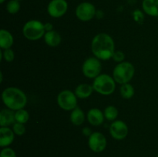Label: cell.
I'll return each instance as SVG.
<instances>
[{
    "label": "cell",
    "instance_id": "34",
    "mask_svg": "<svg viewBox=\"0 0 158 157\" xmlns=\"http://www.w3.org/2000/svg\"><path fill=\"white\" fill-rule=\"evenodd\" d=\"M157 157H158V153H157Z\"/></svg>",
    "mask_w": 158,
    "mask_h": 157
},
{
    "label": "cell",
    "instance_id": "12",
    "mask_svg": "<svg viewBox=\"0 0 158 157\" xmlns=\"http://www.w3.org/2000/svg\"><path fill=\"white\" fill-rule=\"evenodd\" d=\"M86 119L90 125L94 126H98L103 124L105 117L104 114L100 109L97 108H92L88 111Z\"/></svg>",
    "mask_w": 158,
    "mask_h": 157
},
{
    "label": "cell",
    "instance_id": "20",
    "mask_svg": "<svg viewBox=\"0 0 158 157\" xmlns=\"http://www.w3.org/2000/svg\"><path fill=\"white\" fill-rule=\"evenodd\" d=\"M120 95L123 99H130L132 98L135 93V89L134 87L130 83H125L121 85L120 89Z\"/></svg>",
    "mask_w": 158,
    "mask_h": 157
},
{
    "label": "cell",
    "instance_id": "23",
    "mask_svg": "<svg viewBox=\"0 0 158 157\" xmlns=\"http://www.w3.org/2000/svg\"><path fill=\"white\" fill-rule=\"evenodd\" d=\"M20 2L18 0H9L6 4V11L9 14H16L20 10Z\"/></svg>",
    "mask_w": 158,
    "mask_h": 157
},
{
    "label": "cell",
    "instance_id": "22",
    "mask_svg": "<svg viewBox=\"0 0 158 157\" xmlns=\"http://www.w3.org/2000/svg\"><path fill=\"white\" fill-rule=\"evenodd\" d=\"M15 119L16 123L26 124L29 119V112L24 109L15 111Z\"/></svg>",
    "mask_w": 158,
    "mask_h": 157
},
{
    "label": "cell",
    "instance_id": "9",
    "mask_svg": "<svg viewBox=\"0 0 158 157\" xmlns=\"http://www.w3.org/2000/svg\"><path fill=\"white\" fill-rule=\"evenodd\" d=\"M68 8L66 0H51L47 6V12L52 18H60L66 13Z\"/></svg>",
    "mask_w": 158,
    "mask_h": 157
},
{
    "label": "cell",
    "instance_id": "3",
    "mask_svg": "<svg viewBox=\"0 0 158 157\" xmlns=\"http://www.w3.org/2000/svg\"><path fill=\"white\" fill-rule=\"evenodd\" d=\"M135 73V68L130 62L123 61L118 63L113 71V78L116 83L123 85L129 83Z\"/></svg>",
    "mask_w": 158,
    "mask_h": 157
},
{
    "label": "cell",
    "instance_id": "30",
    "mask_svg": "<svg viewBox=\"0 0 158 157\" xmlns=\"http://www.w3.org/2000/svg\"><path fill=\"white\" fill-rule=\"evenodd\" d=\"M44 27L46 32H49V31H52V29H53V25H52V23L46 22L44 24Z\"/></svg>",
    "mask_w": 158,
    "mask_h": 157
},
{
    "label": "cell",
    "instance_id": "31",
    "mask_svg": "<svg viewBox=\"0 0 158 157\" xmlns=\"http://www.w3.org/2000/svg\"><path fill=\"white\" fill-rule=\"evenodd\" d=\"M0 75H1V78H0V82L2 83V79H3V76H2V72H0Z\"/></svg>",
    "mask_w": 158,
    "mask_h": 157
},
{
    "label": "cell",
    "instance_id": "13",
    "mask_svg": "<svg viewBox=\"0 0 158 157\" xmlns=\"http://www.w3.org/2000/svg\"><path fill=\"white\" fill-rule=\"evenodd\" d=\"M15 135L12 129L9 127L0 128V146L2 148L8 147L14 141Z\"/></svg>",
    "mask_w": 158,
    "mask_h": 157
},
{
    "label": "cell",
    "instance_id": "10",
    "mask_svg": "<svg viewBox=\"0 0 158 157\" xmlns=\"http://www.w3.org/2000/svg\"><path fill=\"white\" fill-rule=\"evenodd\" d=\"M107 145L106 138L100 132H94L88 139V146L94 152H101L105 150Z\"/></svg>",
    "mask_w": 158,
    "mask_h": 157
},
{
    "label": "cell",
    "instance_id": "11",
    "mask_svg": "<svg viewBox=\"0 0 158 157\" xmlns=\"http://www.w3.org/2000/svg\"><path fill=\"white\" fill-rule=\"evenodd\" d=\"M111 136L117 140H123L127 136L129 129L126 123L122 120H115L112 122L109 127Z\"/></svg>",
    "mask_w": 158,
    "mask_h": 157
},
{
    "label": "cell",
    "instance_id": "18",
    "mask_svg": "<svg viewBox=\"0 0 158 157\" xmlns=\"http://www.w3.org/2000/svg\"><path fill=\"white\" fill-rule=\"evenodd\" d=\"M14 43V38L12 33L6 29L0 30V47L2 50L11 49Z\"/></svg>",
    "mask_w": 158,
    "mask_h": 157
},
{
    "label": "cell",
    "instance_id": "15",
    "mask_svg": "<svg viewBox=\"0 0 158 157\" xmlns=\"http://www.w3.org/2000/svg\"><path fill=\"white\" fill-rule=\"evenodd\" d=\"M142 9L150 16L158 17V0H143Z\"/></svg>",
    "mask_w": 158,
    "mask_h": 157
},
{
    "label": "cell",
    "instance_id": "4",
    "mask_svg": "<svg viewBox=\"0 0 158 157\" xmlns=\"http://www.w3.org/2000/svg\"><path fill=\"white\" fill-rule=\"evenodd\" d=\"M93 88L95 92L103 95L114 93L116 89V82L113 77L107 74H100L93 82Z\"/></svg>",
    "mask_w": 158,
    "mask_h": 157
},
{
    "label": "cell",
    "instance_id": "14",
    "mask_svg": "<svg viewBox=\"0 0 158 157\" xmlns=\"http://www.w3.org/2000/svg\"><path fill=\"white\" fill-rule=\"evenodd\" d=\"M15 123V111L9 109H3L0 112V126L1 127H9Z\"/></svg>",
    "mask_w": 158,
    "mask_h": 157
},
{
    "label": "cell",
    "instance_id": "19",
    "mask_svg": "<svg viewBox=\"0 0 158 157\" xmlns=\"http://www.w3.org/2000/svg\"><path fill=\"white\" fill-rule=\"evenodd\" d=\"M86 119V115L84 112L80 107H76L73 110L71 111L70 121L74 126H80L84 123Z\"/></svg>",
    "mask_w": 158,
    "mask_h": 157
},
{
    "label": "cell",
    "instance_id": "26",
    "mask_svg": "<svg viewBox=\"0 0 158 157\" xmlns=\"http://www.w3.org/2000/svg\"><path fill=\"white\" fill-rule=\"evenodd\" d=\"M0 157H16V153L12 148L5 147L0 152Z\"/></svg>",
    "mask_w": 158,
    "mask_h": 157
},
{
    "label": "cell",
    "instance_id": "7",
    "mask_svg": "<svg viewBox=\"0 0 158 157\" xmlns=\"http://www.w3.org/2000/svg\"><path fill=\"white\" fill-rule=\"evenodd\" d=\"M102 70V65L100 60L97 57H89L83 62L82 66V72L84 76L89 78H95L100 75Z\"/></svg>",
    "mask_w": 158,
    "mask_h": 157
},
{
    "label": "cell",
    "instance_id": "6",
    "mask_svg": "<svg viewBox=\"0 0 158 157\" xmlns=\"http://www.w3.org/2000/svg\"><path fill=\"white\" fill-rule=\"evenodd\" d=\"M57 103L62 109L72 111L77 107V97L75 92L69 89L61 91L57 95Z\"/></svg>",
    "mask_w": 158,
    "mask_h": 157
},
{
    "label": "cell",
    "instance_id": "2",
    "mask_svg": "<svg viewBox=\"0 0 158 157\" xmlns=\"http://www.w3.org/2000/svg\"><path fill=\"white\" fill-rule=\"evenodd\" d=\"M2 99L9 109L17 111L24 109L27 103V96L23 90L16 87H8L2 92Z\"/></svg>",
    "mask_w": 158,
    "mask_h": 157
},
{
    "label": "cell",
    "instance_id": "28",
    "mask_svg": "<svg viewBox=\"0 0 158 157\" xmlns=\"http://www.w3.org/2000/svg\"><path fill=\"white\" fill-rule=\"evenodd\" d=\"M134 18L136 22L138 23H141L143 19V15L140 10H135L134 12Z\"/></svg>",
    "mask_w": 158,
    "mask_h": 157
},
{
    "label": "cell",
    "instance_id": "21",
    "mask_svg": "<svg viewBox=\"0 0 158 157\" xmlns=\"http://www.w3.org/2000/svg\"><path fill=\"white\" fill-rule=\"evenodd\" d=\"M118 109L114 106H108L107 107L105 108L103 111L104 117L108 121L114 122L117 120V116H118Z\"/></svg>",
    "mask_w": 158,
    "mask_h": 157
},
{
    "label": "cell",
    "instance_id": "1",
    "mask_svg": "<svg viewBox=\"0 0 158 157\" xmlns=\"http://www.w3.org/2000/svg\"><path fill=\"white\" fill-rule=\"evenodd\" d=\"M91 51L94 56L100 60L107 61L110 58H112L115 52V43L110 35L99 33L93 38Z\"/></svg>",
    "mask_w": 158,
    "mask_h": 157
},
{
    "label": "cell",
    "instance_id": "8",
    "mask_svg": "<svg viewBox=\"0 0 158 157\" xmlns=\"http://www.w3.org/2000/svg\"><path fill=\"white\" fill-rule=\"evenodd\" d=\"M76 16L82 22H88L92 20L97 14L96 7L89 2H83L76 8Z\"/></svg>",
    "mask_w": 158,
    "mask_h": 157
},
{
    "label": "cell",
    "instance_id": "29",
    "mask_svg": "<svg viewBox=\"0 0 158 157\" xmlns=\"http://www.w3.org/2000/svg\"><path fill=\"white\" fill-rule=\"evenodd\" d=\"M82 132H83V135H85V136H87L88 138H89V137L91 135V134H92L94 132H92V130H91L90 128L84 127L83 129H82Z\"/></svg>",
    "mask_w": 158,
    "mask_h": 157
},
{
    "label": "cell",
    "instance_id": "32",
    "mask_svg": "<svg viewBox=\"0 0 158 157\" xmlns=\"http://www.w3.org/2000/svg\"><path fill=\"white\" fill-rule=\"evenodd\" d=\"M5 1H6V0H0V3H1V4H3V3L5 2Z\"/></svg>",
    "mask_w": 158,
    "mask_h": 157
},
{
    "label": "cell",
    "instance_id": "16",
    "mask_svg": "<svg viewBox=\"0 0 158 157\" xmlns=\"http://www.w3.org/2000/svg\"><path fill=\"white\" fill-rule=\"evenodd\" d=\"M94 91L92 85L87 84V83H81L77 86L74 92L77 98L84 99L89 98L92 95Z\"/></svg>",
    "mask_w": 158,
    "mask_h": 157
},
{
    "label": "cell",
    "instance_id": "25",
    "mask_svg": "<svg viewBox=\"0 0 158 157\" xmlns=\"http://www.w3.org/2000/svg\"><path fill=\"white\" fill-rule=\"evenodd\" d=\"M12 130H13L14 133L16 135H19V136L23 135L25 134V132H26L25 124L16 123V122H15V123L12 125Z\"/></svg>",
    "mask_w": 158,
    "mask_h": 157
},
{
    "label": "cell",
    "instance_id": "5",
    "mask_svg": "<svg viewBox=\"0 0 158 157\" xmlns=\"http://www.w3.org/2000/svg\"><path fill=\"white\" fill-rule=\"evenodd\" d=\"M46 30L44 24L36 19L26 22L23 27V34L25 38L31 41H36L44 37Z\"/></svg>",
    "mask_w": 158,
    "mask_h": 157
},
{
    "label": "cell",
    "instance_id": "27",
    "mask_svg": "<svg viewBox=\"0 0 158 157\" xmlns=\"http://www.w3.org/2000/svg\"><path fill=\"white\" fill-rule=\"evenodd\" d=\"M112 58L114 62L120 63L124 61L125 55L124 53H123V52H122V51L120 50H117L114 52V55H113L112 56Z\"/></svg>",
    "mask_w": 158,
    "mask_h": 157
},
{
    "label": "cell",
    "instance_id": "33",
    "mask_svg": "<svg viewBox=\"0 0 158 157\" xmlns=\"http://www.w3.org/2000/svg\"><path fill=\"white\" fill-rule=\"evenodd\" d=\"M18 1H19V2H20V1H22V0H18Z\"/></svg>",
    "mask_w": 158,
    "mask_h": 157
},
{
    "label": "cell",
    "instance_id": "24",
    "mask_svg": "<svg viewBox=\"0 0 158 157\" xmlns=\"http://www.w3.org/2000/svg\"><path fill=\"white\" fill-rule=\"evenodd\" d=\"M0 58L1 59L4 58L5 61L7 62H12L15 58V53L12 49H4L2 51H0Z\"/></svg>",
    "mask_w": 158,
    "mask_h": 157
},
{
    "label": "cell",
    "instance_id": "17",
    "mask_svg": "<svg viewBox=\"0 0 158 157\" xmlns=\"http://www.w3.org/2000/svg\"><path fill=\"white\" fill-rule=\"evenodd\" d=\"M44 41L47 46L50 47H56L61 43L62 38L58 32L52 30L46 32L44 35Z\"/></svg>",
    "mask_w": 158,
    "mask_h": 157
}]
</instances>
